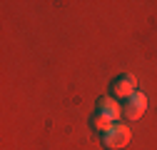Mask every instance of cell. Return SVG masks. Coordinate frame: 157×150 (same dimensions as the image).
I'll use <instances>...</instances> for the list:
<instances>
[{"mask_svg":"<svg viewBox=\"0 0 157 150\" xmlns=\"http://www.w3.org/2000/svg\"><path fill=\"white\" fill-rule=\"evenodd\" d=\"M130 138H132L130 128L122 125V123H115L107 133H102V145L107 150H122V148L130 145Z\"/></svg>","mask_w":157,"mask_h":150,"instance_id":"cell-1","label":"cell"},{"mask_svg":"<svg viewBox=\"0 0 157 150\" xmlns=\"http://www.w3.org/2000/svg\"><path fill=\"white\" fill-rule=\"evenodd\" d=\"M137 93V78L132 73H127V75H120L117 80H112V98H122V100H127V98H132Z\"/></svg>","mask_w":157,"mask_h":150,"instance_id":"cell-2","label":"cell"},{"mask_svg":"<svg viewBox=\"0 0 157 150\" xmlns=\"http://www.w3.org/2000/svg\"><path fill=\"white\" fill-rule=\"evenodd\" d=\"M145 110H147V95L140 93V90H137L132 98H127V105L122 108V112H125L127 120H140L145 115Z\"/></svg>","mask_w":157,"mask_h":150,"instance_id":"cell-3","label":"cell"},{"mask_svg":"<svg viewBox=\"0 0 157 150\" xmlns=\"http://www.w3.org/2000/svg\"><path fill=\"white\" fill-rule=\"evenodd\" d=\"M97 112H105L107 118H112L115 123H117V118L122 115V108H120V103H117V98H100L97 100Z\"/></svg>","mask_w":157,"mask_h":150,"instance_id":"cell-4","label":"cell"},{"mask_svg":"<svg viewBox=\"0 0 157 150\" xmlns=\"http://www.w3.org/2000/svg\"><path fill=\"white\" fill-rule=\"evenodd\" d=\"M112 125H115V120L107 118L105 112H95V115H92V128L97 130V133H107Z\"/></svg>","mask_w":157,"mask_h":150,"instance_id":"cell-5","label":"cell"}]
</instances>
